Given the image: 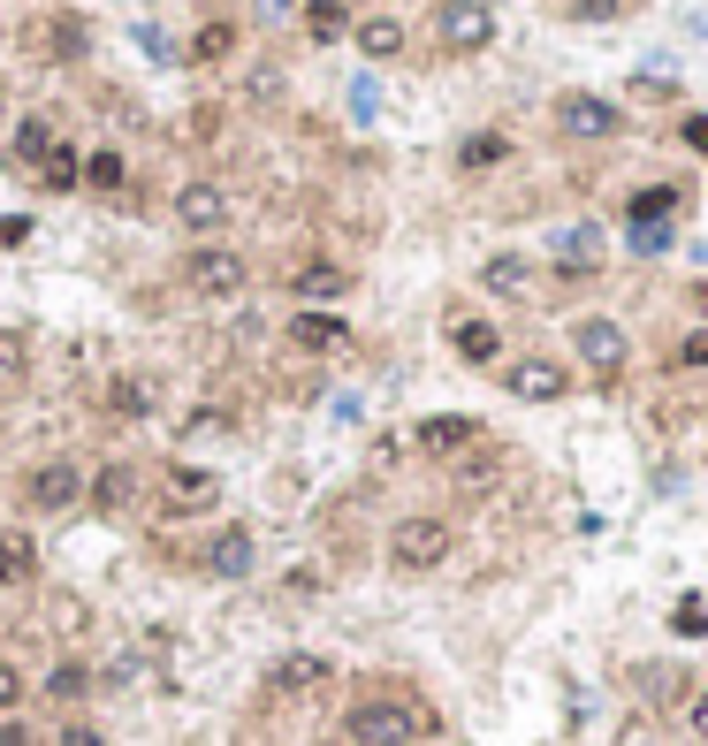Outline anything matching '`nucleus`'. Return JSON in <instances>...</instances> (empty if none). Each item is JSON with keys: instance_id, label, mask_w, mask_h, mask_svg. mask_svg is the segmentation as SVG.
<instances>
[{"instance_id": "f257e3e1", "label": "nucleus", "mask_w": 708, "mask_h": 746, "mask_svg": "<svg viewBox=\"0 0 708 746\" xmlns=\"http://www.w3.org/2000/svg\"><path fill=\"white\" fill-rule=\"evenodd\" d=\"M434 732V709L427 701H411V693H358L351 709H344V739L351 746H419Z\"/></svg>"}, {"instance_id": "f03ea898", "label": "nucleus", "mask_w": 708, "mask_h": 746, "mask_svg": "<svg viewBox=\"0 0 708 746\" xmlns=\"http://www.w3.org/2000/svg\"><path fill=\"white\" fill-rule=\"evenodd\" d=\"M450 549H457V533H450V518H396L388 526V564L404 572V579H419V572H442L450 564Z\"/></svg>"}, {"instance_id": "7ed1b4c3", "label": "nucleus", "mask_w": 708, "mask_h": 746, "mask_svg": "<svg viewBox=\"0 0 708 746\" xmlns=\"http://www.w3.org/2000/svg\"><path fill=\"white\" fill-rule=\"evenodd\" d=\"M84 46H92V23H84L77 8H46V15H31V23H23V54H31V61H46V69L84 61Z\"/></svg>"}, {"instance_id": "20e7f679", "label": "nucleus", "mask_w": 708, "mask_h": 746, "mask_svg": "<svg viewBox=\"0 0 708 746\" xmlns=\"http://www.w3.org/2000/svg\"><path fill=\"white\" fill-rule=\"evenodd\" d=\"M84 487H92V480H84V464H77V457H38V464L23 472V503H31V510H46V518H54V510H77V503H84Z\"/></svg>"}, {"instance_id": "39448f33", "label": "nucleus", "mask_w": 708, "mask_h": 746, "mask_svg": "<svg viewBox=\"0 0 708 746\" xmlns=\"http://www.w3.org/2000/svg\"><path fill=\"white\" fill-rule=\"evenodd\" d=\"M244 252H229V244H198L190 260H183V290L190 298H236L244 290Z\"/></svg>"}, {"instance_id": "423d86ee", "label": "nucleus", "mask_w": 708, "mask_h": 746, "mask_svg": "<svg viewBox=\"0 0 708 746\" xmlns=\"http://www.w3.org/2000/svg\"><path fill=\"white\" fill-rule=\"evenodd\" d=\"M571 351H579V366H587L594 381H617V374H625V358H632L625 328H617V320H602V312H587V320L571 328Z\"/></svg>"}, {"instance_id": "0eeeda50", "label": "nucleus", "mask_w": 708, "mask_h": 746, "mask_svg": "<svg viewBox=\"0 0 708 746\" xmlns=\"http://www.w3.org/2000/svg\"><path fill=\"white\" fill-rule=\"evenodd\" d=\"M336 686V663L328 655H282L275 670H267V701H313V693H328Z\"/></svg>"}, {"instance_id": "6e6552de", "label": "nucleus", "mask_w": 708, "mask_h": 746, "mask_svg": "<svg viewBox=\"0 0 708 746\" xmlns=\"http://www.w3.org/2000/svg\"><path fill=\"white\" fill-rule=\"evenodd\" d=\"M434 31H442L450 54H480V46L496 38V15H488L480 0H442V8H434Z\"/></svg>"}, {"instance_id": "1a4fd4ad", "label": "nucleus", "mask_w": 708, "mask_h": 746, "mask_svg": "<svg viewBox=\"0 0 708 746\" xmlns=\"http://www.w3.org/2000/svg\"><path fill=\"white\" fill-rule=\"evenodd\" d=\"M213 495H221V480L213 472H198V464H169L161 472V518H190V510H213Z\"/></svg>"}, {"instance_id": "9d476101", "label": "nucleus", "mask_w": 708, "mask_h": 746, "mask_svg": "<svg viewBox=\"0 0 708 746\" xmlns=\"http://www.w3.org/2000/svg\"><path fill=\"white\" fill-rule=\"evenodd\" d=\"M617 123H625V115H617L610 100H594V92H564V100H556V130H564V138H587V146H594V138H617Z\"/></svg>"}, {"instance_id": "9b49d317", "label": "nucleus", "mask_w": 708, "mask_h": 746, "mask_svg": "<svg viewBox=\"0 0 708 746\" xmlns=\"http://www.w3.org/2000/svg\"><path fill=\"white\" fill-rule=\"evenodd\" d=\"M229 214H236V198H229L221 183H206V175H198V183H183V191H176V221L190 229V237H213V229H221Z\"/></svg>"}, {"instance_id": "f8f14e48", "label": "nucleus", "mask_w": 708, "mask_h": 746, "mask_svg": "<svg viewBox=\"0 0 708 746\" xmlns=\"http://www.w3.org/2000/svg\"><path fill=\"white\" fill-rule=\"evenodd\" d=\"M411 443L427 449V457H465V449L488 443V427H480V420H457V412H434V420L411 427Z\"/></svg>"}, {"instance_id": "ddd939ff", "label": "nucleus", "mask_w": 708, "mask_h": 746, "mask_svg": "<svg viewBox=\"0 0 708 746\" xmlns=\"http://www.w3.org/2000/svg\"><path fill=\"white\" fill-rule=\"evenodd\" d=\"M138 495H146V472H138L130 457H107L100 480H92V503H100L107 518H123V510H138Z\"/></svg>"}, {"instance_id": "4468645a", "label": "nucleus", "mask_w": 708, "mask_h": 746, "mask_svg": "<svg viewBox=\"0 0 708 746\" xmlns=\"http://www.w3.org/2000/svg\"><path fill=\"white\" fill-rule=\"evenodd\" d=\"M8 152H15V160H23V168L38 175V168H46V160L61 152V115H54V107L23 115V123H15V138H8Z\"/></svg>"}, {"instance_id": "2eb2a0df", "label": "nucleus", "mask_w": 708, "mask_h": 746, "mask_svg": "<svg viewBox=\"0 0 708 746\" xmlns=\"http://www.w3.org/2000/svg\"><path fill=\"white\" fill-rule=\"evenodd\" d=\"M503 381H511V397H526V404H556V397L571 389V374H564L556 358H541V351H533V358H519Z\"/></svg>"}, {"instance_id": "dca6fc26", "label": "nucleus", "mask_w": 708, "mask_h": 746, "mask_svg": "<svg viewBox=\"0 0 708 746\" xmlns=\"http://www.w3.org/2000/svg\"><path fill=\"white\" fill-rule=\"evenodd\" d=\"M282 335H290V351H305V358H328V351H344V343H351V328H344L336 312H298Z\"/></svg>"}, {"instance_id": "f3484780", "label": "nucleus", "mask_w": 708, "mask_h": 746, "mask_svg": "<svg viewBox=\"0 0 708 746\" xmlns=\"http://www.w3.org/2000/svg\"><path fill=\"white\" fill-rule=\"evenodd\" d=\"M198 564H206L213 579H244V572H252V526H221Z\"/></svg>"}, {"instance_id": "a211bd4d", "label": "nucleus", "mask_w": 708, "mask_h": 746, "mask_svg": "<svg viewBox=\"0 0 708 746\" xmlns=\"http://www.w3.org/2000/svg\"><path fill=\"white\" fill-rule=\"evenodd\" d=\"M100 412H107V420H146V412H153V381H146V374H115V381L100 389Z\"/></svg>"}, {"instance_id": "6ab92c4d", "label": "nucleus", "mask_w": 708, "mask_h": 746, "mask_svg": "<svg viewBox=\"0 0 708 746\" xmlns=\"http://www.w3.org/2000/svg\"><path fill=\"white\" fill-rule=\"evenodd\" d=\"M450 351H457L465 366H496L503 335H496V320H450Z\"/></svg>"}, {"instance_id": "aec40b11", "label": "nucleus", "mask_w": 708, "mask_h": 746, "mask_svg": "<svg viewBox=\"0 0 708 746\" xmlns=\"http://www.w3.org/2000/svg\"><path fill=\"white\" fill-rule=\"evenodd\" d=\"M31 579H38V541L0 526V587H31Z\"/></svg>"}, {"instance_id": "412c9836", "label": "nucleus", "mask_w": 708, "mask_h": 746, "mask_svg": "<svg viewBox=\"0 0 708 746\" xmlns=\"http://www.w3.org/2000/svg\"><path fill=\"white\" fill-rule=\"evenodd\" d=\"M298 298H344L351 290V275L336 267V260H298V275H282Z\"/></svg>"}, {"instance_id": "4be33fe9", "label": "nucleus", "mask_w": 708, "mask_h": 746, "mask_svg": "<svg viewBox=\"0 0 708 746\" xmlns=\"http://www.w3.org/2000/svg\"><path fill=\"white\" fill-rule=\"evenodd\" d=\"M503 160H511V138H503V130H473V138L457 146V168H465V175H488V168H503Z\"/></svg>"}, {"instance_id": "5701e85b", "label": "nucleus", "mask_w": 708, "mask_h": 746, "mask_svg": "<svg viewBox=\"0 0 708 746\" xmlns=\"http://www.w3.org/2000/svg\"><path fill=\"white\" fill-rule=\"evenodd\" d=\"M351 38L365 46V61H388V54H404V23H396V15H365Z\"/></svg>"}, {"instance_id": "b1692460", "label": "nucleus", "mask_w": 708, "mask_h": 746, "mask_svg": "<svg viewBox=\"0 0 708 746\" xmlns=\"http://www.w3.org/2000/svg\"><path fill=\"white\" fill-rule=\"evenodd\" d=\"M236 54V23H206L198 38H190V69H213V61H229Z\"/></svg>"}, {"instance_id": "393cba45", "label": "nucleus", "mask_w": 708, "mask_h": 746, "mask_svg": "<svg viewBox=\"0 0 708 746\" xmlns=\"http://www.w3.org/2000/svg\"><path fill=\"white\" fill-rule=\"evenodd\" d=\"M480 283H488V290H496V298H526V260H511V252H496V260H488V267H480Z\"/></svg>"}, {"instance_id": "a878e982", "label": "nucleus", "mask_w": 708, "mask_h": 746, "mask_svg": "<svg viewBox=\"0 0 708 746\" xmlns=\"http://www.w3.org/2000/svg\"><path fill=\"white\" fill-rule=\"evenodd\" d=\"M496 472H503V457H496L488 443H480V449H465V457H457V487H465V495H480V487H496Z\"/></svg>"}, {"instance_id": "bb28decb", "label": "nucleus", "mask_w": 708, "mask_h": 746, "mask_svg": "<svg viewBox=\"0 0 708 746\" xmlns=\"http://www.w3.org/2000/svg\"><path fill=\"white\" fill-rule=\"evenodd\" d=\"M23 374H31V343H23L15 328H0V397L23 389Z\"/></svg>"}, {"instance_id": "cd10ccee", "label": "nucleus", "mask_w": 708, "mask_h": 746, "mask_svg": "<svg viewBox=\"0 0 708 746\" xmlns=\"http://www.w3.org/2000/svg\"><path fill=\"white\" fill-rule=\"evenodd\" d=\"M678 206H686V191H678V183H655V191L632 198V221H671Z\"/></svg>"}, {"instance_id": "c85d7f7f", "label": "nucleus", "mask_w": 708, "mask_h": 746, "mask_svg": "<svg viewBox=\"0 0 708 746\" xmlns=\"http://www.w3.org/2000/svg\"><path fill=\"white\" fill-rule=\"evenodd\" d=\"M305 31H313V38H344V31H351V8H344V0H305Z\"/></svg>"}, {"instance_id": "c756f323", "label": "nucleus", "mask_w": 708, "mask_h": 746, "mask_svg": "<svg viewBox=\"0 0 708 746\" xmlns=\"http://www.w3.org/2000/svg\"><path fill=\"white\" fill-rule=\"evenodd\" d=\"M594 260H602V229L587 221V229H564V267H587L594 275Z\"/></svg>"}, {"instance_id": "7c9ffc66", "label": "nucleus", "mask_w": 708, "mask_h": 746, "mask_svg": "<svg viewBox=\"0 0 708 746\" xmlns=\"http://www.w3.org/2000/svg\"><path fill=\"white\" fill-rule=\"evenodd\" d=\"M123 175H130V168H123L115 146H100L92 160H84V183H92V191H123Z\"/></svg>"}, {"instance_id": "2f4dec72", "label": "nucleus", "mask_w": 708, "mask_h": 746, "mask_svg": "<svg viewBox=\"0 0 708 746\" xmlns=\"http://www.w3.org/2000/svg\"><path fill=\"white\" fill-rule=\"evenodd\" d=\"M625 237H632V252H640V260L671 252V221H625Z\"/></svg>"}, {"instance_id": "473e14b6", "label": "nucleus", "mask_w": 708, "mask_h": 746, "mask_svg": "<svg viewBox=\"0 0 708 746\" xmlns=\"http://www.w3.org/2000/svg\"><path fill=\"white\" fill-rule=\"evenodd\" d=\"M84 686H92V678H84L77 663H54V678H46V701H61V709H69V701H84Z\"/></svg>"}, {"instance_id": "72a5a7b5", "label": "nucleus", "mask_w": 708, "mask_h": 746, "mask_svg": "<svg viewBox=\"0 0 708 746\" xmlns=\"http://www.w3.org/2000/svg\"><path fill=\"white\" fill-rule=\"evenodd\" d=\"M77 175H84V160H77V152H69V146H61V152H54V160H46V168H38V183H46V191H69Z\"/></svg>"}, {"instance_id": "f704fd0d", "label": "nucleus", "mask_w": 708, "mask_h": 746, "mask_svg": "<svg viewBox=\"0 0 708 746\" xmlns=\"http://www.w3.org/2000/svg\"><path fill=\"white\" fill-rule=\"evenodd\" d=\"M671 624H678L686 640H694V632H708V601H701V595H686L678 609H671Z\"/></svg>"}, {"instance_id": "c9c22d12", "label": "nucleus", "mask_w": 708, "mask_h": 746, "mask_svg": "<svg viewBox=\"0 0 708 746\" xmlns=\"http://www.w3.org/2000/svg\"><path fill=\"white\" fill-rule=\"evenodd\" d=\"M625 8H632V0H571V15H579V23H617Z\"/></svg>"}, {"instance_id": "e433bc0d", "label": "nucleus", "mask_w": 708, "mask_h": 746, "mask_svg": "<svg viewBox=\"0 0 708 746\" xmlns=\"http://www.w3.org/2000/svg\"><path fill=\"white\" fill-rule=\"evenodd\" d=\"M640 686H648V693H655V701H671V693H678V686H686V670H671V663H655V670H648V678H640Z\"/></svg>"}, {"instance_id": "4c0bfd02", "label": "nucleus", "mask_w": 708, "mask_h": 746, "mask_svg": "<svg viewBox=\"0 0 708 746\" xmlns=\"http://www.w3.org/2000/svg\"><path fill=\"white\" fill-rule=\"evenodd\" d=\"M15 701H23V670L0 655V716H15Z\"/></svg>"}, {"instance_id": "58836bf2", "label": "nucleus", "mask_w": 708, "mask_h": 746, "mask_svg": "<svg viewBox=\"0 0 708 746\" xmlns=\"http://www.w3.org/2000/svg\"><path fill=\"white\" fill-rule=\"evenodd\" d=\"M678 366H686V374H701V366H708V328H701V335H686V343H678Z\"/></svg>"}, {"instance_id": "ea45409f", "label": "nucleus", "mask_w": 708, "mask_h": 746, "mask_svg": "<svg viewBox=\"0 0 708 746\" xmlns=\"http://www.w3.org/2000/svg\"><path fill=\"white\" fill-rule=\"evenodd\" d=\"M54 746H107V739H100L92 724H61V739H54Z\"/></svg>"}, {"instance_id": "a19ab883", "label": "nucleus", "mask_w": 708, "mask_h": 746, "mask_svg": "<svg viewBox=\"0 0 708 746\" xmlns=\"http://www.w3.org/2000/svg\"><path fill=\"white\" fill-rule=\"evenodd\" d=\"M0 746H31V724L23 716H0Z\"/></svg>"}, {"instance_id": "79ce46f5", "label": "nucleus", "mask_w": 708, "mask_h": 746, "mask_svg": "<svg viewBox=\"0 0 708 746\" xmlns=\"http://www.w3.org/2000/svg\"><path fill=\"white\" fill-rule=\"evenodd\" d=\"M686 724H694V732H701V739H708V686H701V693H694V701H686Z\"/></svg>"}, {"instance_id": "37998d69", "label": "nucleus", "mask_w": 708, "mask_h": 746, "mask_svg": "<svg viewBox=\"0 0 708 746\" xmlns=\"http://www.w3.org/2000/svg\"><path fill=\"white\" fill-rule=\"evenodd\" d=\"M686 146L708 152V115H686Z\"/></svg>"}, {"instance_id": "c03bdc74", "label": "nucleus", "mask_w": 708, "mask_h": 746, "mask_svg": "<svg viewBox=\"0 0 708 746\" xmlns=\"http://www.w3.org/2000/svg\"><path fill=\"white\" fill-rule=\"evenodd\" d=\"M701 312H708V283H701Z\"/></svg>"}, {"instance_id": "a18cd8bd", "label": "nucleus", "mask_w": 708, "mask_h": 746, "mask_svg": "<svg viewBox=\"0 0 708 746\" xmlns=\"http://www.w3.org/2000/svg\"><path fill=\"white\" fill-rule=\"evenodd\" d=\"M480 8H488V0H480Z\"/></svg>"}]
</instances>
